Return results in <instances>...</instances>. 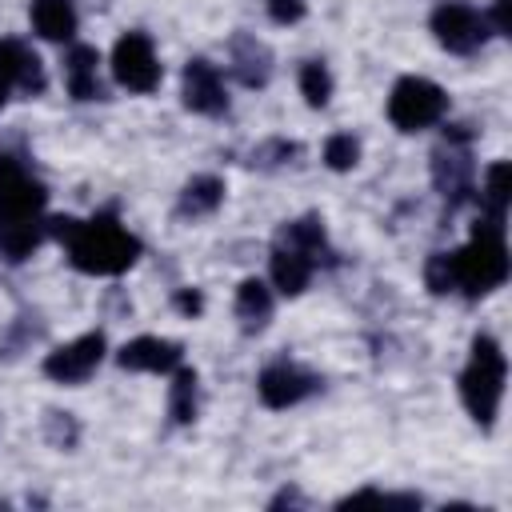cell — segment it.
<instances>
[{"label":"cell","instance_id":"6da1fadb","mask_svg":"<svg viewBox=\"0 0 512 512\" xmlns=\"http://www.w3.org/2000/svg\"><path fill=\"white\" fill-rule=\"evenodd\" d=\"M44 232L56 236L64 248H68V260L72 268L88 272V276H120L128 272L144 244L112 216V212H100L92 220H76V216H48L44 220Z\"/></svg>","mask_w":512,"mask_h":512},{"label":"cell","instance_id":"7a4b0ae2","mask_svg":"<svg viewBox=\"0 0 512 512\" xmlns=\"http://www.w3.org/2000/svg\"><path fill=\"white\" fill-rule=\"evenodd\" d=\"M44 208H48V188L16 156H0V256L4 260L20 264L36 252V244L48 236Z\"/></svg>","mask_w":512,"mask_h":512},{"label":"cell","instance_id":"3957f363","mask_svg":"<svg viewBox=\"0 0 512 512\" xmlns=\"http://www.w3.org/2000/svg\"><path fill=\"white\" fill-rule=\"evenodd\" d=\"M452 272H456V292L468 300H480L496 292L508 280V244H504V220L480 216L472 224V236L460 252H452Z\"/></svg>","mask_w":512,"mask_h":512},{"label":"cell","instance_id":"277c9868","mask_svg":"<svg viewBox=\"0 0 512 512\" xmlns=\"http://www.w3.org/2000/svg\"><path fill=\"white\" fill-rule=\"evenodd\" d=\"M504 380H508L504 348L496 344V336L476 332L472 336V356L460 372V400L484 432H492V424H496V412H500V400H504Z\"/></svg>","mask_w":512,"mask_h":512},{"label":"cell","instance_id":"5b68a950","mask_svg":"<svg viewBox=\"0 0 512 512\" xmlns=\"http://www.w3.org/2000/svg\"><path fill=\"white\" fill-rule=\"evenodd\" d=\"M432 184L444 196V212H456L476 196L472 184V128L452 124L444 128V140L432 148Z\"/></svg>","mask_w":512,"mask_h":512},{"label":"cell","instance_id":"8992f818","mask_svg":"<svg viewBox=\"0 0 512 512\" xmlns=\"http://www.w3.org/2000/svg\"><path fill=\"white\" fill-rule=\"evenodd\" d=\"M448 112V92L424 76H400L388 96V120L400 132H424L440 124Z\"/></svg>","mask_w":512,"mask_h":512},{"label":"cell","instance_id":"52a82bcc","mask_svg":"<svg viewBox=\"0 0 512 512\" xmlns=\"http://www.w3.org/2000/svg\"><path fill=\"white\" fill-rule=\"evenodd\" d=\"M432 36L444 52L452 56H472L488 44L492 28H488V16L476 12L472 4H460V0H444L436 12H432Z\"/></svg>","mask_w":512,"mask_h":512},{"label":"cell","instance_id":"ba28073f","mask_svg":"<svg viewBox=\"0 0 512 512\" xmlns=\"http://www.w3.org/2000/svg\"><path fill=\"white\" fill-rule=\"evenodd\" d=\"M112 76H116L120 88H128L136 96H148V92L160 88L164 68H160L156 48H152V40L144 32H124L116 40V48H112Z\"/></svg>","mask_w":512,"mask_h":512},{"label":"cell","instance_id":"9c48e42d","mask_svg":"<svg viewBox=\"0 0 512 512\" xmlns=\"http://www.w3.org/2000/svg\"><path fill=\"white\" fill-rule=\"evenodd\" d=\"M104 352H108L104 332H84V336H76V340L52 348V352L44 356V376L56 380V384H84V380L100 368Z\"/></svg>","mask_w":512,"mask_h":512},{"label":"cell","instance_id":"30bf717a","mask_svg":"<svg viewBox=\"0 0 512 512\" xmlns=\"http://www.w3.org/2000/svg\"><path fill=\"white\" fill-rule=\"evenodd\" d=\"M48 88V76H44V64L32 48H24L20 40L4 36L0 40V108L8 104L12 92H24V96H40Z\"/></svg>","mask_w":512,"mask_h":512},{"label":"cell","instance_id":"8fae6325","mask_svg":"<svg viewBox=\"0 0 512 512\" xmlns=\"http://www.w3.org/2000/svg\"><path fill=\"white\" fill-rule=\"evenodd\" d=\"M316 388H320V376L300 368V364H292V360H276L256 376V392H260V400L268 408H292L304 396H312Z\"/></svg>","mask_w":512,"mask_h":512},{"label":"cell","instance_id":"7c38bea8","mask_svg":"<svg viewBox=\"0 0 512 512\" xmlns=\"http://www.w3.org/2000/svg\"><path fill=\"white\" fill-rule=\"evenodd\" d=\"M184 108L188 112H200V116H224L228 112V92H224V80H220V68L204 56H192L184 64Z\"/></svg>","mask_w":512,"mask_h":512},{"label":"cell","instance_id":"4fadbf2b","mask_svg":"<svg viewBox=\"0 0 512 512\" xmlns=\"http://www.w3.org/2000/svg\"><path fill=\"white\" fill-rule=\"evenodd\" d=\"M184 360V348L164 336H136L116 352V364L124 372H172Z\"/></svg>","mask_w":512,"mask_h":512},{"label":"cell","instance_id":"5bb4252c","mask_svg":"<svg viewBox=\"0 0 512 512\" xmlns=\"http://www.w3.org/2000/svg\"><path fill=\"white\" fill-rule=\"evenodd\" d=\"M268 268H272V284L284 292V296H300L304 288H308V280H312V272L320 268V260L316 256H308V252H300V248H292V244H272V256H268Z\"/></svg>","mask_w":512,"mask_h":512},{"label":"cell","instance_id":"9a60e30c","mask_svg":"<svg viewBox=\"0 0 512 512\" xmlns=\"http://www.w3.org/2000/svg\"><path fill=\"white\" fill-rule=\"evenodd\" d=\"M96 64H100V52L92 44H72L68 56H64V84H68V96L72 100H100L104 88H100V76H96Z\"/></svg>","mask_w":512,"mask_h":512},{"label":"cell","instance_id":"2e32d148","mask_svg":"<svg viewBox=\"0 0 512 512\" xmlns=\"http://www.w3.org/2000/svg\"><path fill=\"white\" fill-rule=\"evenodd\" d=\"M228 48H232V72H236V80L244 88H264L268 76H272V52L256 36H248V32H236Z\"/></svg>","mask_w":512,"mask_h":512},{"label":"cell","instance_id":"e0dca14e","mask_svg":"<svg viewBox=\"0 0 512 512\" xmlns=\"http://www.w3.org/2000/svg\"><path fill=\"white\" fill-rule=\"evenodd\" d=\"M220 204H224V180L204 172V176H192V180L180 188L176 216H180V220H200V216H212Z\"/></svg>","mask_w":512,"mask_h":512},{"label":"cell","instance_id":"ac0fdd59","mask_svg":"<svg viewBox=\"0 0 512 512\" xmlns=\"http://www.w3.org/2000/svg\"><path fill=\"white\" fill-rule=\"evenodd\" d=\"M236 320L244 332H260L268 320H272V288L256 276L240 280L236 288Z\"/></svg>","mask_w":512,"mask_h":512},{"label":"cell","instance_id":"d6986e66","mask_svg":"<svg viewBox=\"0 0 512 512\" xmlns=\"http://www.w3.org/2000/svg\"><path fill=\"white\" fill-rule=\"evenodd\" d=\"M32 28L44 40H72L76 36V8L72 0H32Z\"/></svg>","mask_w":512,"mask_h":512},{"label":"cell","instance_id":"ffe728a7","mask_svg":"<svg viewBox=\"0 0 512 512\" xmlns=\"http://www.w3.org/2000/svg\"><path fill=\"white\" fill-rule=\"evenodd\" d=\"M472 200L480 204V216H488V220H504L508 216V160H492L488 164L484 184H480V192Z\"/></svg>","mask_w":512,"mask_h":512},{"label":"cell","instance_id":"44dd1931","mask_svg":"<svg viewBox=\"0 0 512 512\" xmlns=\"http://www.w3.org/2000/svg\"><path fill=\"white\" fill-rule=\"evenodd\" d=\"M276 240H280V244H292V248H300V252H308V256H316V260L328 256V236H324V220H320V216L288 220V224L276 232Z\"/></svg>","mask_w":512,"mask_h":512},{"label":"cell","instance_id":"7402d4cb","mask_svg":"<svg viewBox=\"0 0 512 512\" xmlns=\"http://www.w3.org/2000/svg\"><path fill=\"white\" fill-rule=\"evenodd\" d=\"M168 416L172 424H192L196 420V372L176 364L172 384H168Z\"/></svg>","mask_w":512,"mask_h":512},{"label":"cell","instance_id":"603a6c76","mask_svg":"<svg viewBox=\"0 0 512 512\" xmlns=\"http://www.w3.org/2000/svg\"><path fill=\"white\" fill-rule=\"evenodd\" d=\"M300 96L308 100V108H324L332 100V72L324 60H304L300 64Z\"/></svg>","mask_w":512,"mask_h":512},{"label":"cell","instance_id":"cb8c5ba5","mask_svg":"<svg viewBox=\"0 0 512 512\" xmlns=\"http://www.w3.org/2000/svg\"><path fill=\"white\" fill-rule=\"evenodd\" d=\"M324 164L332 172H352L360 164V140L352 132H332L324 140Z\"/></svg>","mask_w":512,"mask_h":512},{"label":"cell","instance_id":"d4e9b609","mask_svg":"<svg viewBox=\"0 0 512 512\" xmlns=\"http://www.w3.org/2000/svg\"><path fill=\"white\" fill-rule=\"evenodd\" d=\"M424 284L432 296H448L456 292V272H452V252H432L424 264Z\"/></svg>","mask_w":512,"mask_h":512},{"label":"cell","instance_id":"484cf974","mask_svg":"<svg viewBox=\"0 0 512 512\" xmlns=\"http://www.w3.org/2000/svg\"><path fill=\"white\" fill-rule=\"evenodd\" d=\"M44 436H48L56 448H76L80 424H76L72 412H48V416H44Z\"/></svg>","mask_w":512,"mask_h":512},{"label":"cell","instance_id":"4316f807","mask_svg":"<svg viewBox=\"0 0 512 512\" xmlns=\"http://www.w3.org/2000/svg\"><path fill=\"white\" fill-rule=\"evenodd\" d=\"M264 8H268V16H272V24H296V20H304V12H308L304 0H264Z\"/></svg>","mask_w":512,"mask_h":512},{"label":"cell","instance_id":"83f0119b","mask_svg":"<svg viewBox=\"0 0 512 512\" xmlns=\"http://www.w3.org/2000/svg\"><path fill=\"white\" fill-rule=\"evenodd\" d=\"M176 308H180L184 316H196V312L204 308V296H200L196 288H180V292H176Z\"/></svg>","mask_w":512,"mask_h":512},{"label":"cell","instance_id":"f1b7e54d","mask_svg":"<svg viewBox=\"0 0 512 512\" xmlns=\"http://www.w3.org/2000/svg\"><path fill=\"white\" fill-rule=\"evenodd\" d=\"M488 28L500 32V36H508V0H496V8L488 16Z\"/></svg>","mask_w":512,"mask_h":512},{"label":"cell","instance_id":"f546056e","mask_svg":"<svg viewBox=\"0 0 512 512\" xmlns=\"http://www.w3.org/2000/svg\"><path fill=\"white\" fill-rule=\"evenodd\" d=\"M284 504H304V496H300L296 488H284L280 496H272V504H268V508H284Z\"/></svg>","mask_w":512,"mask_h":512}]
</instances>
